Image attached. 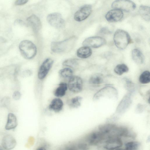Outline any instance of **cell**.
Masks as SVG:
<instances>
[{
	"mask_svg": "<svg viewBox=\"0 0 150 150\" xmlns=\"http://www.w3.org/2000/svg\"><path fill=\"white\" fill-rule=\"evenodd\" d=\"M99 130L104 135L105 139H108L125 135L127 133V130L125 128L117 127L115 125L108 124L101 126Z\"/></svg>",
	"mask_w": 150,
	"mask_h": 150,
	"instance_id": "cell-1",
	"label": "cell"
},
{
	"mask_svg": "<svg viewBox=\"0 0 150 150\" xmlns=\"http://www.w3.org/2000/svg\"><path fill=\"white\" fill-rule=\"evenodd\" d=\"M19 47L22 55L26 59H32L36 54V47L30 41L27 40H23L20 43Z\"/></svg>",
	"mask_w": 150,
	"mask_h": 150,
	"instance_id": "cell-2",
	"label": "cell"
},
{
	"mask_svg": "<svg viewBox=\"0 0 150 150\" xmlns=\"http://www.w3.org/2000/svg\"><path fill=\"white\" fill-rule=\"evenodd\" d=\"M113 40L115 45L120 50L125 49L129 43L130 38L127 32L121 29L117 30L115 32Z\"/></svg>",
	"mask_w": 150,
	"mask_h": 150,
	"instance_id": "cell-3",
	"label": "cell"
},
{
	"mask_svg": "<svg viewBox=\"0 0 150 150\" xmlns=\"http://www.w3.org/2000/svg\"><path fill=\"white\" fill-rule=\"evenodd\" d=\"M74 38H71L63 41L53 42L51 45V49L55 52L66 51L71 48L74 42Z\"/></svg>",
	"mask_w": 150,
	"mask_h": 150,
	"instance_id": "cell-4",
	"label": "cell"
},
{
	"mask_svg": "<svg viewBox=\"0 0 150 150\" xmlns=\"http://www.w3.org/2000/svg\"><path fill=\"white\" fill-rule=\"evenodd\" d=\"M111 6L114 8L127 12L132 11L136 8V4L134 2L131 1L125 0L114 1Z\"/></svg>",
	"mask_w": 150,
	"mask_h": 150,
	"instance_id": "cell-5",
	"label": "cell"
},
{
	"mask_svg": "<svg viewBox=\"0 0 150 150\" xmlns=\"http://www.w3.org/2000/svg\"><path fill=\"white\" fill-rule=\"evenodd\" d=\"M83 81L81 78L77 76L71 77L67 84L68 88L71 92L74 93L80 92L83 88Z\"/></svg>",
	"mask_w": 150,
	"mask_h": 150,
	"instance_id": "cell-6",
	"label": "cell"
},
{
	"mask_svg": "<svg viewBox=\"0 0 150 150\" xmlns=\"http://www.w3.org/2000/svg\"><path fill=\"white\" fill-rule=\"evenodd\" d=\"M48 23L52 26L56 28H62L64 22L61 15L58 13H53L49 14L47 17Z\"/></svg>",
	"mask_w": 150,
	"mask_h": 150,
	"instance_id": "cell-7",
	"label": "cell"
},
{
	"mask_svg": "<svg viewBox=\"0 0 150 150\" xmlns=\"http://www.w3.org/2000/svg\"><path fill=\"white\" fill-rule=\"evenodd\" d=\"M106 43V40L103 38L99 36H94L85 39L83 42V45L89 47L96 48L102 46Z\"/></svg>",
	"mask_w": 150,
	"mask_h": 150,
	"instance_id": "cell-8",
	"label": "cell"
},
{
	"mask_svg": "<svg viewBox=\"0 0 150 150\" xmlns=\"http://www.w3.org/2000/svg\"><path fill=\"white\" fill-rule=\"evenodd\" d=\"M92 9V7L90 5L86 4L82 6L75 13L74 19L77 21H81L85 20L91 14Z\"/></svg>",
	"mask_w": 150,
	"mask_h": 150,
	"instance_id": "cell-9",
	"label": "cell"
},
{
	"mask_svg": "<svg viewBox=\"0 0 150 150\" xmlns=\"http://www.w3.org/2000/svg\"><path fill=\"white\" fill-rule=\"evenodd\" d=\"M53 63V60L48 58L45 59L40 66L38 73V78L40 80L44 79L51 68Z\"/></svg>",
	"mask_w": 150,
	"mask_h": 150,
	"instance_id": "cell-10",
	"label": "cell"
},
{
	"mask_svg": "<svg viewBox=\"0 0 150 150\" xmlns=\"http://www.w3.org/2000/svg\"><path fill=\"white\" fill-rule=\"evenodd\" d=\"M122 11L118 9H115L108 11L106 14L105 18L110 22H115L120 21L123 18Z\"/></svg>",
	"mask_w": 150,
	"mask_h": 150,
	"instance_id": "cell-11",
	"label": "cell"
},
{
	"mask_svg": "<svg viewBox=\"0 0 150 150\" xmlns=\"http://www.w3.org/2000/svg\"><path fill=\"white\" fill-rule=\"evenodd\" d=\"M16 142L11 135H6L3 137L2 141V146L6 150H11L16 146Z\"/></svg>",
	"mask_w": 150,
	"mask_h": 150,
	"instance_id": "cell-12",
	"label": "cell"
},
{
	"mask_svg": "<svg viewBox=\"0 0 150 150\" xmlns=\"http://www.w3.org/2000/svg\"><path fill=\"white\" fill-rule=\"evenodd\" d=\"M122 141L119 137L112 138L106 141L104 147L108 150H113L122 146Z\"/></svg>",
	"mask_w": 150,
	"mask_h": 150,
	"instance_id": "cell-13",
	"label": "cell"
},
{
	"mask_svg": "<svg viewBox=\"0 0 150 150\" xmlns=\"http://www.w3.org/2000/svg\"><path fill=\"white\" fill-rule=\"evenodd\" d=\"M105 139L103 134L100 131L93 132L88 137L87 141L91 145L96 144Z\"/></svg>",
	"mask_w": 150,
	"mask_h": 150,
	"instance_id": "cell-14",
	"label": "cell"
},
{
	"mask_svg": "<svg viewBox=\"0 0 150 150\" xmlns=\"http://www.w3.org/2000/svg\"><path fill=\"white\" fill-rule=\"evenodd\" d=\"M29 24L31 26L33 30L38 32L41 28L42 24L39 18L35 15H32L27 19Z\"/></svg>",
	"mask_w": 150,
	"mask_h": 150,
	"instance_id": "cell-15",
	"label": "cell"
},
{
	"mask_svg": "<svg viewBox=\"0 0 150 150\" xmlns=\"http://www.w3.org/2000/svg\"><path fill=\"white\" fill-rule=\"evenodd\" d=\"M18 122L15 115L12 113H9L8 115L7 121L5 126L7 130L15 129L17 126Z\"/></svg>",
	"mask_w": 150,
	"mask_h": 150,
	"instance_id": "cell-16",
	"label": "cell"
},
{
	"mask_svg": "<svg viewBox=\"0 0 150 150\" xmlns=\"http://www.w3.org/2000/svg\"><path fill=\"white\" fill-rule=\"evenodd\" d=\"M63 105L62 101L60 98H56L53 99L49 106V109L55 112L60 111Z\"/></svg>",
	"mask_w": 150,
	"mask_h": 150,
	"instance_id": "cell-17",
	"label": "cell"
},
{
	"mask_svg": "<svg viewBox=\"0 0 150 150\" xmlns=\"http://www.w3.org/2000/svg\"><path fill=\"white\" fill-rule=\"evenodd\" d=\"M92 51L91 48L88 47H82L77 50L76 54L77 56L81 58H86L91 56Z\"/></svg>",
	"mask_w": 150,
	"mask_h": 150,
	"instance_id": "cell-18",
	"label": "cell"
},
{
	"mask_svg": "<svg viewBox=\"0 0 150 150\" xmlns=\"http://www.w3.org/2000/svg\"><path fill=\"white\" fill-rule=\"evenodd\" d=\"M68 88L67 84L64 82L60 83L58 87L56 89L54 92V95L58 97L64 96Z\"/></svg>",
	"mask_w": 150,
	"mask_h": 150,
	"instance_id": "cell-19",
	"label": "cell"
},
{
	"mask_svg": "<svg viewBox=\"0 0 150 150\" xmlns=\"http://www.w3.org/2000/svg\"><path fill=\"white\" fill-rule=\"evenodd\" d=\"M132 55L133 60L138 64L143 63L144 60V56L142 53L138 49H134L132 51Z\"/></svg>",
	"mask_w": 150,
	"mask_h": 150,
	"instance_id": "cell-20",
	"label": "cell"
},
{
	"mask_svg": "<svg viewBox=\"0 0 150 150\" xmlns=\"http://www.w3.org/2000/svg\"><path fill=\"white\" fill-rule=\"evenodd\" d=\"M150 7L149 6L141 5L139 9V13L142 18L146 21L150 20Z\"/></svg>",
	"mask_w": 150,
	"mask_h": 150,
	"instance_id": "cell-21",
	"label": "cell"
},
{
	"mask_svg": "<svg viewBox=\"0 0 150 150\" xmlns=\"http://www.w3.org/2000/svg\"><path fill=\"white\" fill-rule=\"evenodd\" d=\"M82 98L80 96H76L74 97L67 101V104L70 107L77 108L81 105Z\"/></svg>",
	"mask_w": 150,
	"mask_h": 150,
	"instance_id": "cell-22",
	"label": "cell"
},
{
	"mask_svg": "<svg viewBox=\"0 0 150 150\" xmlns=\"http://www.w3.org/2000/svg\"><path fill=\"white\" fill-rule=\"evenodd\" d=\"M103 81V76L100 74H95L92 75L90 79L89 82L93 85H98Z\"/></svg>",
	"mask_w": 150,
	"mask_h": 150,
	"instance_id": "cell-23",
	"label": "cell"
},
{
	"mask_svg": "<svg viewBox=\"0 0 150 150\" xmlns=\"http://www.w3.org/2000/svg\"><path fill=\"white\" fill-rule=\"evenodd\" d=\"M128 70L129 69L127 66L123 64L117 65L114 69L115 73L119 75H121L124 73L127 72Z\"/></svg>",
	"mask_w": 150,
	"mask_h": 150,
	"instance_id": "cell-24",
	"label": "cell"
},
{
	"mask_svg": "<svg viewBox=\"0 0 150 150\" xmlns=\"http://www.w3.org/2000/svg\"><path fill=\"white\" fill-rule=\"evenodd\" d=\"M73 70L69 68H65L62 69L59 72L60 76L64 78H70L73 76Z\"/></svg>",
	"mask_w": 150,
	"mask_h": 150,
	"instance_id": "cell-25",
	"label": "cell"
},
{
	"mask_svg": "<svg viewBox=\"0 0 150 150\" xmlns=\"http://www.w3.org/2000/svg\"><path fill=\"white\" fill-rule=\"evenodd\" d=\"M139 81L143 84L149 83L150 81V73L149 71H146L143 72L139 76Z\"/></svg>",
	"mask_w": 150,
	"mask_h": 150,
	"instance_id": "cell-26",
	"label": "cell"
},
{
	"mask_svg": "<svg viewBox=\"0 0 150 150\" xmlns=\"http://www.w3.org/2000/svg\"><path fill=\"white\" fill-rule=\"evenodd\" d=\"M139 144L136 141H132L127 143L125 145V150H138Z\"/></svg>",
	"mask_w": 150,
	"mask_h": 150,
	"instance_id": "cell-27",
	"label": "cell"
},
{
	"mask_svg": "<svg viewBox=\"0 0 150 150\" xmlns=\"http://www.w3.org/2000/svg\"><path fill=\"white\" fill-rule=\"evenodd\" d=\"M77 60L74 59H68L64 61L63 63V65L65 66L74 68L77 65Z\"/></svg>",
	"mask_w": 150,
	"mask_h": 150,
	"instance_id": "cell-28",
	"label": "cell"
},
{
	"mask_svg": "<svg viewBox=\"0 0 150 150\" xmlns=\"http://www.w3.org/2000/svg\"><path fill=\"white\" fill-rule=\"evenodd\" d=\"M21 96L20 93L18 91H16L13 93V98L15 100H19Z\"/></svg>",
	"mask_w": 150,
	"mask_h": 150,
	"instance_id": "cell-29",
	"label": "cell"
},
{
	"mask_svg": "<svg viewBox=\"0 0 150 150\" xmlns=\"http://www.w3.org/2000/svg\"><path fill=\"white\" fill-rule=\"evenodd\" d=\"M78 148L81 150H87L88 149L87 145L84 143L79 144L78 145Z\"/></svg>",
	"mask_w": 150,
	"mask_h": 150,
	"instance_id": "cell-30",
	"label": "cell"
},
{
	"mask_svg": "<svg viewBox=\"0 0 150 150\" xmlns=\"http://www.w3.org/2000/svg\"><path fill=\"white\" fill-rule=\"evenodd\" d=\"M28 1L27 0H18L16 1L15 4L17 5H23L25 4Z\"/></svg>",
	"mask_w": 150,
	"mask_h": 150,
	"instance_id": "cell-31",
	"label": "cell"
},
{
	"mask_svg": "<svg viewBox=\"0 0 150 150\" xmlns=\"http://www.w3.org/2000/svg\"><path fill=\"white\" fill-rule=\"evenodd\" d=\"M30 72L29 70H26L23 72L22 74L23 76H26L30 75Z\"/></svg>",
	"mask_w": 150,
	"mask_h": 150,
	"instance_id": "cell-32",
	"label": "cell"
},
{
	"mask_svg": "<svg viewBox=\"0 0 150 150\" xmlns=\"http://www.w3.org/2000/svg\"><path fill=\"white\" fill-rule=\"evenodd\" d=\"M36 150H47L43 146H40Z\"/></svg>",
	"mask_w": 150,
	"mask_h": 150,
	"instance_id": "cell-33",
	"label": "cell"
},
{
	"mask_svg": "<svg viewBox=\"0 0 150 150\" xmlns=\"http://www.w3.org/2000/svg\"><path fill=\"white\" fill-rule=\"evenodd\" d=\"M65 150H76L73 147H69L67 148Z\"/></svg>",
	"mask_w": 150,
	"mask_h": 150,
	"instance_id": "cell-34",
	"label": "cell"
},
{
	"mask_svg": "<svg viewBox=\"0 0 150 150\" xmlns=\"http://www.w3.org/2000/svg\"><path fill=\"white\" fill-rule=\"evenodd\" d=\"M0 150H6L2 146H0Z\"/></svg>",
	"mask_w": 150,
	"mask_h": 150,
	"instance_id": "cell-35",
	"label": "cell"
},
{
	"mask_svg": "<svg viewBox=\"0 0 150 150\" xmlns=\"http://www.w3.org/2000/svg\"><path fill=\"white\" fill-rule=\"evenodd\" d=\"M115 150H125L122 149H117Z\"/></svg>",
	"mask_w": 150,
	"mask_h": 150,
	"instance_id": "cell-36",
	"label": "cell"
}]
</instances>
